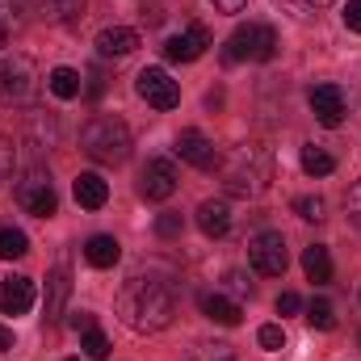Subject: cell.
Listing matches in <instances>:
<instances>
[{"mask_svg": "<svg viewBox=\"0 0 361 361\" xmlns=\"http://www.w3.org/2000/svg\"><path fill=\"white\" fill-rule=\"evenodd\" d=\"M177 315V298L169 281L156 277H130L118 294V319L130 332H164Z\"/></svg>", "mask_w": 361, "mask_h": 361, "instance_id": "6da1fadb", "label": "cell"}, {"mask_svg": "<svg viewBox=\"0 0 361 361\" xmlns=\"http://www.w3.org/2000/svg\"><path fill=\"white\" fill-rule=\"evenodd\" d=\"M130 130H126V122L122 118H114V114H101V118H92L89 126L80 130V152L97 160V164H126L130 160Z\"/></svg>", "mask_w": 361, "mask_h": 361, "instance_id": "7a4b0ae2", "label": "cell"}, {"mask_svg": "<svg viewBox=\"0 0 361 361\" xmlns=\"http://www.w3.org/2000/svg\"><path fill=\"white\" fill-rule=\"evenodd\" d=\"M269 173H273L269 152H265L261 143H244V147L227 160L223 185H227L231 193H240V197H257V193L269 185Z\"/></svg>", "mask_w": 361, "mask_h": 361, "instance_id": "3957f363", "label": "cell"}, {"mask_svg": "<svg viewBox=\"0 0 361 361\" xmlns=\"http://www.w3.org/2000/svg\"><path fill=\"white\" fill-rule=\"evenodd\" d=\"M34 92H38V72H34V63H30L25 55L0 59V101L25 105Z\"/></svg>", "mask_w": 361, "mask_h": 361, "instance_id": "277c9868", "label": "cell"}, {"mask_svg": "<svg viewBox=\"0 0 361 361\" xmlns=\"http://www.w3.org/2000/svg\"><path fill=\"white\" fill-rule=\"evenodd\" d=\"M248 265L261 273V277H281V273H286L290 252H286L281 231H261V235H252V244H248Z\"/></svg>", "mask_w": 361, "mask_h": 361, "instance_id": "5b68a950", "label": "cell"}, {"mask_svg": "<svg viewBox=\"0 0 361 361\" xmlns=\"http://www.w3.org/2000/svg\"><path fill=\"white\" fill-rule=\"evenodd\" d=\"M135 89H139V97L147 105H156V109H177L180 105V85L164 68H143L139 80H135Z\"/></svg>", "mask_w": 361, "mask_h": 361, "instance_id": "8992f818", "label": "cell"}, {"mask_svg": "<svg viewBox=\"0 0 361 361\" xmlns=\"http://www.w3.org/2000/svg\"><path fill=\"white\" fill-rule=\"evenodd\" d=\"M139 193H143L147 202H169V197L177 193V169H173V160L152 156V160L143 164V173H139Z\"/></svg>", "mask_w": 361, "mask_h": 361, "instance_id": "52a82bcc", "label": "cell"}, {"mask_svg": "<svg viewBox=\"0 0 361 361\" xmlns=\"http://www.w3.org/2000/svg\"><path fill=\"white\" fill-rule=\"evenodd\" d=\"M17 202L30 210V214H38V219H51L55 214V185H51V177L47 173H30V177L17 185Z\"/></svg>", "mask_w": 361, "mask_h": 361, "instance_id": "ba28073f", "label": "cell"}, {"mask_svg": "<svg viewBox=\"0 0 361 361\" xmlns=\"http://www.w3.org/2000/svg\"><path fill=\"white\" fill-rule=\"evenodd\" d=\"M177 156L185 160V164L202 169V173L219 169V152H214V143H210L202 130H180L177 135Z\"/></svg>", "mask_w": 361, "mask_h": 361, "instance_id": "9c48e42d", "label": "cell"}, {"mask_svg": "<svg viewBox=\"0 0 361 361\" xmlns=\"http://www.w3.org/2000/svg\"><path fill=\"white\" fill-rule=\"evenodd\" d=\"M206 47H210V34H206L202 25H189L185 34H173V38L164 42V59H173V63H193V59L206 55Z\"/></svg>", "mask_w": 361, "mask_h": 361, "instance_id": "30bf717a", "label": "cell"}, {"mask_svg": "<svg viewBox=\"0 0 361 361\" xmlns=\"http://www.w3.org/2000/svg\"><path fill=\"white\" fill-rule=\"evenodd\" d=\"M311 109H315L319 126L336 130L345 122V92H341V85H315L311 89Z\"/></svg>", "mask_w": 361, "mask_h": 361, "instance_id": "8fae6325", "label": "cell"}, {"mask_svg": "<svg viewBox=\"0 0 361 361\" xmlns=\"http://www.w3.org/2000/svg\"><path fill=\"white\" fill-rule=\"evenodd\" d=\"M30 307H34V281L21 277V273L4 277V281H0V311H4V315H25Z\"/></svg>", "mask_w": 361, "mask_h": 361, "instance_id": "7c38bea8", "label": "cell"}, {"mask_svg": "<svg viewBox=\"0 0 361 361\" xmlns=\"http://www.w3.org/2000/svg\"><path fill=\"white\" fill-rule=\"evenodd\" d=\"M135 47H139V34L126 30V25H105V30L97 34V55H101V59H122V55H130Z\"/></svg>", "mask_w": 361, "mask_h": 361, "instance_id": "4fadbf2b", "label": "cell"}, {"mask_svg": "<svg viewBox=\"0 0 361 361\" xmlns=\"http://www.w3.org/2000/svg\"><path fill=\"white\" fill-rule=\"evenodd\" d=\"M202 315L214 319L219 328H240L244 324V307L231 302L227 294H202Z\"/></svg>", "mask_w": 361, "mask_h": 361, "instance_id": "5bb4252c", "label": "cell"}, {"mask_svg": "<svg viewBox=\"0 0 361 361\" xmlns=\"http://www.w3.org/2000/svg\"><path fill=\"white\" fill-rule=\"evenodd\" d=\"M197 227H202V235L223 240L231 231V206L227 202H202L197 206Z\"/></svg>", "mask_w": 361, "mask_h": 361, "instance_id": "9a60e30c", "label": "cell"}, {"mask_svg": "<svg viewBox=\"0 0 361 361\" xmlns=\"http://www.w3.org/2000/svg\"><path fill=\"white\" fill-rule=\"evenodd\" d=\"M72 193H76V202L85 206V210H101L105 202H109V185L101 173H80V177L72 180Z\"/></svg>", "mask_w": 361, "mask_h": 361, "instance_id": "2e32d148", "label": "cell"}, {"mask_svg": "<svg viewBox=\"0 0 361 361\" xmlns=\"http://www.w3.org/2000/svg\"><path fill=\"white\" fill-rule=\"evenodd\" d=\"M85 261H89L92 269H114L122 261V244L114 235H92L89 244H85Z\"/></svg>", "mask_w": 361, "mask_h": 361, "instance_id": "e0dca14e", "label": "cell"}, {"mask_svg": "<svg viewBox=\"0 0 361 361\" xmlns=\"http://www.w3.org/2000/svg\"><path fill=\"white\" fill-rule=\"evenodd\" d=\"M302 273H307V281L328 286V281H332V252H328L324 244H311V248L302 252Z\"/></svg>", "mask_w": 361, "mask_h": 361, "instance_id": "ac0fdd59", "label": "cell"}, {"mask_svg": "<svg viewBox=\"0 0 361 361\" xmlns=\"http://www.w3.org/2000/svg\"><path fill=\"white\" fill-rule=\"evenodd\" d=\"M47 89L55 92L59 101H76V97L85 92V80H80V72H76V68H51Z\"/></svg>", "mask_w": 361, "mask_h": 361, "instance_id": "d6986e66", "label": "cell"}, {"mask_svg": "<svg viewBox=\"0 0 361 361\" xmlns=\"http://www.w3.org/2000/svg\"><path fill=\"white\" fill-rule=\"evenodd\" d=\"M68 290H72V281H68V273L55 269L47 277V324H55L59 315H63V298H68Z\"/></svg>", "mask_w": 361, "mask_h": 361, "instance_id": "ffe728a7", "label": "cell"}, {"mask_svg": "<svg viewBox=\"0 0 361 361\" xmlns=\"http://www.w3.org/2000/svg\"><path fill=\"white\" fill-rule=\"evenodd\" d=\"M332 169H336V156L328 147H319V143H307L302 147V173L307 177H328Z\"/></svg>", "mask_w": 361, "mask_h": 361, "instance_id": "44dd1931", "label": "cell"}, {"mask_svg": "<svg viewBox=\"0 0 361 361\" xmlns=\"http://www.w3.org/2000/svg\"><path fill=\"white\" fill-rule=\"evenodd\" d=\"M223 59L227 63H240V59H252V25H240L227 42H223Z\"/></svg>", "mask_w": 361, "mask_h": 361, "instance_id": "7402d4cb", "label": "cell"}, {"mask_svg": "<svg viewBox=\"0 0 361 361\" xmlns=\"http://www.w3.org/2000/svg\"><path fill=\"white\" fill-rule=\"evenodd\" d=\"M30 252V235L17 227H0V261H21Z\"/></svg>", "mask_w": 361, "mask_h": 361, "instance_id": "603a6c76", "label": "cell"}, {"mask_svg": "<svg viewBox=\"0 0 361 361\" xmlns=\"http://www.w3.org/2000/svg\"><path fill=\"white\" fill-rule=\"evenodd\" d=\"M273 55H277V34H273V25H252V59H257V63H269Z\"/></svg>", "mask_w": 361, "mask_h": 361, "instance_id": "cb8c5ba5", "label": "cell"}, {"mask_svg": "<svg viewBox=\"0 0 361 361\" xmlns=\"http://www.w3.org/2000/svg\"><path fill=\"white\" fill-rule=\"evenodd\" d=\"M307 324L319 328V332H332V328H336V311H332V302H328V298H315V302L307 307Z\"/></svg>", "mask_w": 361, "mask_h": 361, "instance_id": "d4e9b609", "label": "cell"}, {"mask_svg": "<svg viewBox=\"0 0 361 361\" xmlns=\"http://www.w3.org/2000/svg\"><path fill=\"white\" fill-rule=\"evenodd\" d=\"M47 4V17H55V21H80L85 17V0H42Z\"/></svg>", "mask_w": 361, "mask_h": 361, "instance_id": "484cf974", "label": "cell"}, {"mask_svg": "<svg viewBox=\"0 0 361 361\" xmlns=\"http://www.w3.org/2000/svg\"><path fill=\"white\" fill-rule=\"evenodd\" d=\"M80 349H85V357L105 361V357H109V336H105L101 328H89V332L80 336Z\"/></svg>", "mask_w": 361, "mask_h": 361, "instance_id": "4316f807", "label": "cell"}, {"mask_svg": "<svg viewBox=\"0 0 361 361\" xmlns=\"http://www.w3.org/2000/svg\"><path fill=\"white\" fill-rule=\"evenodd\" d=\"M25 25V0H0V30H21Z\"/></svg>", "mask_w": 361, "mask_h": 361, "instance_id": "83f0119b", "label": "cell"}, {"mask_svg": "<svg viewBox=\"0 0 361 361\" xmlns=\"http://www.w3.org/2000/svg\"><path fill=\"white\" fill-rule=\"evenodd\" d=\"M294 214L307 219V223H319L324 219V197H294Z\"/></svg>", "mask_w": 361, "mask_h": 361, "instance_id": "f1b7e54d", "label": "cell"}, {"mask_svg": "<svg viewBox=\"0 0 361 361\" xmlns=\"http://www.w3.org/2000/svg\"><path fill=\"white\" fill-rule=\"evenodd\" d=\"M257 341H261V349H286V332H281V324H261V332H257Z\"/></svg>", "mask_w": 361, "mask_h": 361, "instance_id": "f546056e", "label": "cell"}, {"mask_svg": "<svg viewBox=\"0 0 361 361\" xmlns=\"http://www.w3.org/2000/svg\"><path fill=\"white\" fill-rule=\"evenodd\" d=\"M180 227H185V219H180V214H156V235H160V240L180 235Z\"/></svg>", "mask_w": 361, "mask_h": 361, "instance_id": "4dcf8cb0", "label": "cell"}, {"mask_svg": "<svg viewBox=\"0 0 361 361\" xmlns=\"http://www.w3.org/2000/svg\"><path fill=\"white\" fill-rule=\"evenodd\" d=\"M13 164H17V147H13V139H4V135H0V185L8 180Z\"/></svg>", "mask_w": 361, "mask_h": 361, "instance_id": "1f68e13d", "label": "cell"}, {"mask_svg": "<svg viewBox=\"0 0 361 361\" xmlns=\"http://www.w3.org/2000/svg\"><path fill=\"white\" fill-rule=\"evenodd\" d=\"M345 210H349V223H353V227H361V180H353V185H349Z\"/></svg>", "mask_w": 361, "mask_h": 361, "instance_id": "d6a6232c", "label": "cell"}, {"mask_svg": "<svg viewBox=\"0 0 361 361\" xmlns=\"http://www.w3.org/2000/svg\"><path fill=\"white\" fill-rule=\"evenodd\" d=\"M294 311H302V298L294 290H281L277 294V315H294Z\"/></svg>", "mask_w": 361, "mask_h": 361, "instance_id": "836d02e7", "label": "cell"}, {"mask_svg": "<svg viewBox=\"0 0 361 361\" xmlns=\"http://www.w3.org/2000/svg\"><path fill=\"white\" fill-rule=\"evenodd\" d=\"M341 17H345V25H349V30H353V34H361V0H349V4H345V13H341Z\"/></svg>", "mask_w": 361, "mask_h": 361, "instance_id": "e575fe53", "label": "cell"}, {"mask_svg": "<svg viewBox=\"0 0 361 361\" xmlns=\"http://www.w3.org/2000/svg\"><path fill=\"white\" fill-rule=\"evenodd\" d=\"M72 328H76V332H89V328H97V324H92V311H72Z\"/></svg>", "mask_w": 361, "mask_h": 361, "instance_id": "d590c367", "label": "cell"}, {"mask_svg": "<svg viewBox=\"0 0 361 361\" xmlns=\"http://www.w3.org/2000/svg\"><path fill=\"white\" fill-rule=\"evenodd\" d=\"M85 92H89V97H101V92H105V80H101V72H89V85H85Z\"/></svg>", "mask_w": 361, "mask_h": 361, "instance_id": "8d00e7d4", "label": "cell"}, {"mask_svg": "<svg viewBox=\"0 0 361 361\" xmlns=\"http://www.w3.org/2000/svg\"><path fill=\"white\" fill-rule=\"evenodd\" d=\"M244 4H248V0H214L219 13H244Z\"/></svg>", "mask_w": 361, "mask_h": 361, "instance_id": "74e56055", "label": "cell"}, {"mask_svg": "<svg viewBox=\"0 0 361 361\" xmlns=\"http://www.w3.org/2000/svg\"><path fill=\"white\" fill-rule=\"evenodd\" d=\"M8 349H13V328L0 324V353H8Z\"/></svg>", "mask_w": 361, "mask_h": 361, "instance_id": "f35d334b", "label": "cell"}, {"mask_svg": "<svg viewBox=\"0 0 361 361\" xmlns=\"http://www.w3.org/2000/svg\"><path fill=\"white\" fill-rule=\"evenodd\" d=\"M227 281H231V290H235V294H244V290H252V286H248V281H244V277H240V273H231V277H227Z\"/></svg>", "mask_w": 361, "mask_h": 361, "instance_id": "ab89813d", "label": "cell"}, {"mask_svg": "<svg viewBox=\"0 0 361 361\" xmlns=\"http://www.w3.org/2000/svg\"><path fill=\"white\" fill-rule=\"evenodd\" d=\"M307 4H315V8H324V4H332V0H307Z\"/></svg>", "mask_w": 361, "mask_h": 361, "instance_id": "60d3db41", "label": "cell"}, {"mask_svg": "<svg viewBox=\"0 0 361 361\" xmlns=\"http://www.w3.org/2000/svg\"><path fill=\"white\" fill-rule=\"evenodd\" d=\"M4 42H8V34H4V30H0V51H4Z\"/></svg>", "mask_w": 361, "mask_h": 361, "instance_id": "b9f144b4", "label": "cell"}, {"mask_svg": "<svg viewBox=\"0 0 361 361\" xmlns=\"http://www.w3.org/2000/svg\"><path fill=\"white\" fill-rule=\"evenodd\" d=\"M63 361H80V357H63Z\"/></svg>", "mask_w": 361, "mask_h": 361, "instance_id": "7bdbcfd3", "label": "cell"}]
</instances>
